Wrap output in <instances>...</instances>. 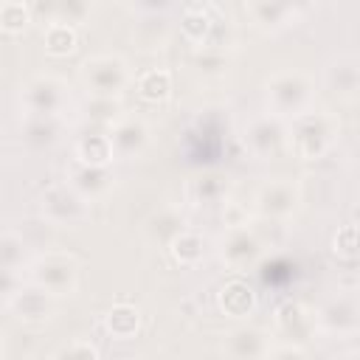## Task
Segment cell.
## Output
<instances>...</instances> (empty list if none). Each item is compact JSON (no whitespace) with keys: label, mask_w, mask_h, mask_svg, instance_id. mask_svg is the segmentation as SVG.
Masks as SVG:
<instances>
[{"label":"cell","mask_w":360,"mask_h":360,"mask_svg":"<svg viewBox=\"0 0 360 360\" xmlns=\"http://www.w3.org/2000/svg\"><path fill=\"white\" fill-rule=\"evenodd\" d=\"M338 360H357V354H354V352H349V354H343V357H338Z\"/></svg>","instance_id":"38"},{"label":"cell","mask_w":360,"mask_h":360,"mask_svg":"<svg viewBox=\"0 0 360 360\" xmlns=\"http://www.w3.org/2000/svg\"><path fill=\"white\" fill-rule=\"evenodd\" d=\"M84 118L112 127V124L121 118V107H118L115 98H96V96H90L87 104H84Z\"/></svg>","instance_id":"30"},{"label":"cell","mask_w":360,"mask_h":360,"mask_svg":"<svg viewBox=\"0 0 360 360\" xmlns=\"http://www.w3.org/2000/svg\"><path fill=\"white\" fill-rule=\"evenodd\" d=\"M25 270H28V278L45 292H51L53 298L73 295L79 287V262L62 250H48V253L34 256L25 264Z\"/></svg>","instance_id":"3"},{"label":"cell","mask_w":360,"mask_h":360,"mask_svg":"<svg viewBox=\"0 0 360 360\" xmlns=\"http://www.w3.org/2000/svg\"><path fill=\"white\" fill-rule=\"evenodd\" d=\"M197 68L205 76H222L228 68V56L222 51H214V48H200L197 51Z\"/></svg>","instance_id":"33"},{"label":"cell","mask_w":360,"mask_h":360,"mask_svg":"<svg viewBox=\"0 0 360 360\" xmlns=\"http://www.w3.org/2000/svg\"><path fill=\"white\" fill-rule=\"evenodd\" d=\"M31 20H34V11H31L28 3H20V0L0 3V31H6V34H22Z\"/></svg>","instance_id":"26"},{"label":"cell","mask_w":360,"mask_h":360,"mask_svg":"<svg viewBox=\"0 0 360 360\" xmlns=\"http://www.w3.org/2000/svg\"><path fill=\"white\" fill-rule=\"evenodd\" d=\"M315 312L298 301H284L276 309V332L290 340V346H301L315 335Z\"/></svg>","instance_id":"10"},{"label":"cell","mask_w":360,"mask_h":360,"mask_svg":"<svg viewBox=\"0 0 360 360\" xmlns=\"http://www.w3.org/2000/svg\"><path fill=\"white\" fill-rule=\"evenodd\" d=\"M135 90H138V96L146 98V101H166L169 93H172V73L163 70V68L143 70V73L135 79Z\"/></svg>","instance_id":"22"},{"label":"cell","mask_w":360,"mask_h":360,"mask_svg":"<svg viewBox=\"0 0 360 360\" xmlns=\"http://www.w3.org/2000/svg\"><path fill=\"white\" fill-rule=\"evenodd\" d=\"M84 166H110L112 160V146L107 132H87L76 141V158Z\"/></svg>","instance_id":"20"},{"label":"cell","mask_w":360,"mask_h":360,"mask_svg":"<svg viewBox=\"0 0 360 360\" xmlns=\"http://www.w3.org/2000/svg\"><path fill=\"white\" fill-rule=\"evenodd\" d=\"M270 346H273V343H270V335H267L264 329L248 326V323L231 329V332L225 335V343H222L228 360H262Z\"/></svg>","instance_id":"14"},{"label":"cell","mask_w":360,"mask_h":360,"mask_svg":"<svg viewBox=\"0 0 360 360\" xmlns=\"http://www.w3.org/2000/svg\"><path fill=\"white\" fill-rule=\"evenodd\" d=\"M340 132V121L326 110H307L284 124V138L301 160H315L329 152Z\"/></svg>","instance_id":"1"},{"label":"cell","mask_w":360,"mask_h":360,"mask_svg":"<svg viewBox=\"0 0 360 360\" xmlns=\"http://www.w3.org/2000/svg\"><path fill=\"white\" fill-rule=\"evenodd\" d=\"M42 214L53 222V225H79L87 219L90 208L87 200H82L68 183H53L42 191Z\"/></svg>","instance_id":"7"},{"label":"cell","mask_w":360,"mask_h":360,"mask_svg":"<svg viewBox=\"0 0 360 360\" xmlns=\"http://www.w3.org/2000/svg\"><path fill=\"white\" fill-rule=\"evenodd\" d=\"M51 360H98V349L90 340H70L51 354Z\"/></svg>","instance_id":"32"},{"label":"cell","mask_w":360,"mask_h":360,"mask_svg":"<svg viewBox=\"0 0 360 360\" xmlns=\"http://www.w3.org/2000/svg\"><path fill=\"white\" fill-rule=\"evenodd\" d=\"M326 84L338 98L354 101L357 90H360V62H357V56L343 53V56L332 59L329 68H326Z\"/></svg>","instance_id":"17"},{"label":"cell","mask_w":360,"mask_h":360,"mask_svg":"<svg viewBox=\"0 0 360 360\" xmlns=\"http://www.w3.org/2000/svg\"><path fill=\"white\" fill-rule=\"evenodd\" d=\"M107 138H110V146H112V158L132 160L149 146V127H146V121H141L135 115H121L110 127Z\"/></svg>","instance_id":"9"},{"label":"cell","mask_w":360,"mask_h":360,"mask_svg":"<svg viewBox=\"0 0 360 360\" xmlns=\"http://www.w3.org/2000/svg\"><path fill=\"white\" fill-rule=\"evenodd\" d=\"M186 231V222H183V217H177L174 211H163V214H158L152 222H149V236L152 239H158V242H163V245H169L177 233H183Z\"/></svg>","instance_id":"28"},{"label":"cell","mask_w":360,"mask_h":360,"mask_svg":"<svg viewBox=\"0 0 360 360\" xmlns=\"http://www.w3.org/2000/svg\"><path fill=\"white\" fill-rule=\"evenodd\" d=\"M28 264V250L22 236H17L14 231H3L0 233V270L8 273H20Z\"/></svg>","instance_id":"24"},{"label":"cell","mask_w":360,"mask_h":360,"mask_svg":"<svg viewBox=\"0 0 360 360\" xmlns=\"http://www.w3.org/2000/svg\"><path fill=\"white\" fill-rule=\"evenodd\" d=\"M8 307L14 309V315L22 321V323H31V326H39V323H48L56 312V298L51 292H45L42 287H20L17 295L8 301Z\"/></svg>","instance_id":"11"},{"label":"cell","mask_w":360,"mask_h":360,"mask_svg":"<svg viewBox=\"0 0 360 360\" xmlns=\"http://www.w3.org/2000/svg\"><path fill=\"white\" fill-rule=\"evenodd\" d=\"M219 307L228 315H233V318H245L256 307V292H253V287L245 278H239V276L236 278H228L219 287Z\"/></svg>","instance_id":"19"},{"label":"cell","mask_w":360,"mask_h":360,"mask_svg":"<svg viewBox=\"0 0 360 360\" xmlns=\"http://www.w3.org/2000/svg\"><path fill=\"white\" fill-rule=\"evenodd\" d=\"M42 42H45V51L51 56H68L76 51V31L70 25H62V22H48L45 34H42Z\"/></svg>","instance_id":"25"},{"label":"cell","mask_w":360,"mask_h":360,"mask_svg":"<svg viewBox=\"0 0 360 360\" xmlns=\"http://www.w3.org/2000/svg\"><path fill=\"white\" fill-rule=\"evenodd\" d=\"M228 191V180L219 177V174H205V177H197L191 180L188 186V194L197 200V202H219Z\"/></svg>","instance_id":"27"},{"label":"cell","mask_w":360,"mask_h":360,"mask_svg":"<svg viewBox=\"0 0 360 360\" xmlns=\"http://www.w3.org/2000/svg\"><path fill=\"white\" fill-rule=\"evenodd\" d=\"M90 11H93V6H87V3H56V6H51V14H53L51 22H62V25L73 28V22H82Z\"/></svg>","instance_id":"31"},{"label":"cell","mask_w":360,"mask_h":360,"mask_svg":"<svg viewBox=\"0 0 360 360\" xmlns=\"http://www.w3.org/2000/svg\"><path fill=\"white\" fill-rule=\"evenodd\" d=\"M219 8L211 3H186L180 11V31L188 42H194L197 48H202L211 37V28L217 22Z\"/></svg>","instance_id":"16"},{"label":"cell","mask_w":360,"mask_h":360,"mask_svg":"<svg viewBox=\"0 0 360 360\" xmlns=\"http://www.w3.org/2000/svg\"><path fill=\"white\" fill-rule=\"evenodd\" d=\"M22 287V281H20V273H8V270H0V304H8L14 295H17V290Z\"/></svg>","instance_id":"35"},{"label":"cell","mask_w":360,"mask_h":360,"mask_svg":"<svg viewBox=\"0 0 360 360\" xmlns=\"http://www.w3.org/2000/svg\"><path fill=\"white\" fill-rule=\"evenodd\" d=\"M357 301L354 295H338L315 312V326L329 335H354L357 332Z\"/></svg>","instance_id":"12"},{"label":"cell","mask_w":360,"mask_h":360,"mask_svg":"<svg viewBox=\"0 0 360 360\" xmlns=\"http://www.w3.org/2000/svg\"><path fill=\"white\" fill-rule=\"evenodd\" d=\"M262 360H307L301 346H290V343H278V346H270L267 354Z\"/></svg>","instance_id":"36"},{"label":"cell","mask_w":360,"mask_h":360,"mask_svg":"<svg viewBox=\"0 0 360 360\" xmlns=\"http://www.w3.org/2000/svg\"><path fill=\"white\" fill-rule=\"evenodd\" d=\"M262 239L248 228H225L222 239H219V259L231 267V270H248L262 259Z\"/></svg>","instance_id":"8"},{"label":"cell","mask_w":360,"mask_h":360,"mask_svg":"<svg viewBox=\"0 0 360 360\" xmlns=\"http://www.w3.org/2000/svg\"><path fill=\"white\" fill-rule=\"evenodd\" d=\"M267 115L284 121L309 110L312 104V79L301 70H276L264 82Z\"/></svg>","instance_id":"2"},{"label":"cell","mask_w":360,"mask_h":360,"mask_svg":"<svg viewBox=\"0 0 360 360\" xmlns=\"http://www.w3.org/2000/svg\"><path fill=\"white\" fill-rule=\"evenodd\" d=\"M104 326H107V332H110L112 338L127 340V338H132V335L138 332V326H141V312H138L135 307H129V304H115V307L104 315Z\"/></svg>","instance_id":"23"},{"label":"cell","mask_w":360,"mask_h":360,"mask_svg":"<svg viewBox=\"0 0 360 360\" xmlns=\"http://www.w3.org/2000/svg\"><path fill=\"white\" fill-rule=\"evenodd\" d=\"M169 253H172V259H174L177 264L194 267V264H200L202 256H205V239H202L200 233H194V231H183V233H177V236L169 242Z\"/></svg>","instance_id":"21"},{"label":"cell","mask_w":360,"mask_h":360,"mask_svg":"<svg viewBox=\"0 0 360 360\" xmlns=\"http://www.w3.org/2000/svg\"><path fill=\"white\" fill-rule=\"evenodd\" d=\"M59 135L56 118H28L25 121V141L34 146H51Z\"/></svg>","instance_id":"29"},{"label":"cell","mask_w":360,"mask_h":360,"mask_svg":"<svg viewBox=\"0 0 360 360\" xmlns=\"http://www.w3.org/2000/svg\"><path fill=\"white\" fill-rule=\"evenodd\" d=\"M245 11L250 14L253 25L262 28V31H281V28L292 25L295 17H298V6H292V3H267V0L245 3Z\"/></svg>","instance_id":"18"},{"label":"cell","mask_w":360,"mask_h":360,"mask_svg":"<svg viewBox=\"0 0 360 360\" xmlns=\"http://www.w3.org/2000/svg\"><path fill=\"white\" fill-rule=\"evenodd\" d=\"M332 250L338 253V256H343V259H354L357 256V225H343L340 231H338V236H335V242H332Z\"/></svg>","instance_id":"34"},{"label":"cell","mask_w":360,"mask_h":360,"mask_svg":"<svg viewBox=\"0 0 360 360\" xmlns=\"http://www.w3.org/2000/svg\"><path fill=\"white\" fill-rule=\"evenodd\" d=\"M0 352H3V335H0Z\"/></svg>","instance_id":"39"},{"label":"cell","mask_w":360,"mask_h":360,"mask_svg":"<svg viewBox=\"0 0 360 360\" xmlns=\"http://www.w3.org/2000/svg\"><path fill=\"white\" fill-rule=\"evenodd\" d=\"M79 76H82L84 87L90 90V96H96V98H115L132 82L129 65L118 53H96V56H87L82 62V68H79Z\"/></svg>","instance_id":"4"},{"label":"cell","mask_w":360,"mask_h":360,"mask_svg":"<svg viewBox=\"0 0 360 360\" xmlns=\"http://www.w3.org/2000/svg\"><path fill=\"white\" fill-rule=\"evenodd\" d=\"M68 186L82 197V200H96L104 197L112 188V174L107 166H84L79 160L70 163L68 169Z\"/></svg>","instance_id":"15"},{"label":"cell","mask_w":360,"mask_h":360,"mask_svg":"<svg viewBox=\"0 0 360 360\" xmlns=\"http://www.w3.org/2000/svg\"><path fill=\"white\" fill-rule=\"evenodd\" d=\"M281 143H284V121H278L273 115H259L245 129V146L259 160L276 155L281 149Z\"/></svg>","instance_id":"13"},{"label":"cell","mask_w":360,"mask_h":360,"mask_svg":"<svg viewBox=\"0 0 360 360\" xmlns=\"http://www.w3.org/2000/svg\"><path fill=\"white\" fill-rule=\"evenodd\" d=\"M301 202V191L292 180L287 177H273L267 180L256 197H253V208L259 217L264 219H273V222H284L287 217H292V211L298 208Z\"/></svg>","instance_id":"6"},{"label":"cell","mask_w":360,"mask_h":360,"mask_svg":"<svg viewBox=\"0 0 360 360\" xmlns=\"http://www.w3.org/2000/svg\"><path fill=\"white\" fill-rule=\"evenodd\" d=\"M222 222H225L228 228H242V225H248V211H245L239 202H225Z\"/></svg>","instance_id":"37"},{"label":"cell","mask_w":360,"mask_h":360,"mask_svg":"<svg viewBox=\"0 0 360 360\" xmlns=\"http://www.w3.org/2000/svg\"><path fill=\"white\" fill-rule=\"evenodd\" d=\"M22 107L28 118H59L68 104H70V93L68 84L59 76H48L39 73L34 79H28L22 84Z\"/></svg>","instance_id":"5"}]
</instances>
